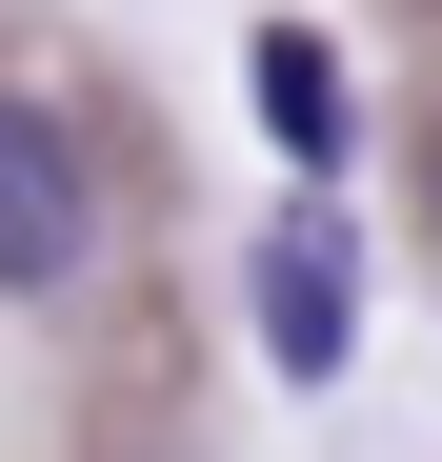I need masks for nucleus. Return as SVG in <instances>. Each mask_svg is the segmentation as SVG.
<instances>
[{"instance_id": "2", "label": "nucleus", "mask_w": 442, "mask_h": 462, "mask_svg": "<svg viewBox=\"0 0 442 462\" xmlns=\"http://www.w3.org/2000/svg\"><path fill=\"white\" fill-rule=\"evenodd\" d=\"M101 242V181H81V141H60L41 101H0V301H60Z\"/></svg>"}, {"instance_id": "1", "label": "nucleus", "mask_w": 442, "mask_h": 462, "mask_svg": "<svg viewBox=\"0 0 442 462\" xmlns=\"http://www.w3.org/2000/svg\"><path fill=\"white\" fill-rule=\"evenodd\" d=\"M262 362H281V382H342V362H362V221H342L322 181L262 221Z\"/></svg>"}, {"instance_id": "3", "label": "nucleus", "mask_w": 442, "mask_h": 462, "mask_svg": "<svg viewBox=\"0 0 442 462\" xmlns=\"http://www.w3.org/2000/svg\"><path fill=\"white\" fill-rule=\"evenodd\" d=\"M262 121H281V162H302V181L342 162V60H322L302 21H281V41H262Z\"/></svg>"}]
</instances>
